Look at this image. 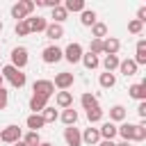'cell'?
Segmentation results:
<instances>
[{
  "label": "cell",
  "instance_id": "obj_25",
  "mask_svg": "<svg viewBox=\"0 0 146 146\" xmlns=\"http://www.w3.org/2000/svg\"><path fill=\"white\" fill-rule=\"evenodd\" d=\"M80 62L84 64V68H87V71H94V68H98V66H100V59H98L96 55H91V52H84Z\"/></svg>",
  "mask_w": 146,
  "mask_h": 146
},
{
  "label": "cell",
  "instance_id": "obj_33",
  "mask_svg": "<svg viewBox=\"0 0 146 146\" xmlns=\"http://www.w3.org/2000/svg\"><path fill=\"white\" fill-rule=\"evenodd\" d=\"M87 119H89V123H98V121H103V110H100V105L87 110Z\"/></svg>",
  "mask_w": 146,
  "mask_h": 146
},
{
  "label": "cell",
  "instance_id": "obj_9",
  "mask_svg": "<svg viewBox=\"0 0 146 146\" xmlns=\"http://www.w3.org/2000/svg\"><path fill=\"white\" fill-rule=\"evenodd\" d=\"M64 141H66V146H82L80 128H75V125H66V128H64Z\"/></svg>",
  "mask_w": 146,
  "mask_h": 146
},
{
  "label": "cell",
  "instance_id": "obj_26",
  "mask_svg": "<svg viewBox=\"0 0 146 146\" xmlns=\"http://www.w3.org/2000/svg\"><path fill=\"white\" fill-rule=\"evenodd\" d=\"M98 84H100L103 89H112V87L116 84V75L105 71V73H100V75H98Z\"/></svg>",
  "mask_w": 146,
  "mask_h": 146
},
{
  "label": "cell",
  "instance_id": "obj_46",
  "mask_svg": "<svg viewBox=\"0 0 146 146\" xmlns=\"http://www.w3.org/2000/svg\"><path fill=\"white\" fill-rule=\"evenodd\" d=\"M2 27H5V23H2V21H0V32H2Z\"/></svg>",
  "mask_w": 146,
  "mask_h": 146
},
{
  "label": "cell",
  "instance_id": "obj_30",
  "mask_svg": "<svg viewBox=\"0 0 146 146\" xmlns=\"http://www.w3.org/2000/svg\"><path fill=\"white\" fill-rule=\"evenodd\" d=\"M80 103H82V107H84V110H91V107H98V98H96L94 94H89V91H84V94L80 96Z\"/></svg>",
  "mask_w": 146,
  "mask_h": 146
},
{
  "label": "cell",
  "instance_id": "obj_47",
  "mask_svg": "<svg viewBox=\"0 0 146 146\" xmlns=\"http://www.w3.org/2000/svg\"><path fill=\"white\" fill-rule=\"evenodd\" d=\"M2 82H5V78H2V75H0V87H2Z\"/></svg>",
  "mask_w": 146,
  "mask_h": 146
},
{
  "label": "cell",
  "instance_id": "obj_4",
  "mask_svg": "<svg viewBox=\"0 0 146 146\" xmlns=\"http://www.w3.org/2000/svg\"><path fill=\"white\" fill-rule=\"evenodd\" d=\"M64 59L68 62V64H78L80 59H82V55H84V50H82V46L78 43V41H73V43H68L64 50Z\"/></svg>",
  "mask_w": 146,
  "mask_h": 146
},
{
  "label": "cell",
  "instance_id": "obj_14",
  "mask_svg": "<svg viewBox=\"0 0 146 146\" xmlns=\"http://www.w3.org/2000/svg\"><path fill=\"white\" fill-rule=\"evenodd\" d=\"M43 107H48V98L32 94V98H30V110H32V114H41Z\"/></svg>",
  "mask_w": 146,
  "mask_h": 146
},
{
  "label": "cell",
  "instance_id": "obj_19",
  "mask_svg": "<svg viewBox=\"0 0 146 146\" xmlns=\"http://www.w3.org/2000/svg\"><path fill=\"white\" fill-rule=\"evenodd\" d=\"M25 125H27L32 132H39V130L46 125V121L41 119V114H30V116L25 119Z\"/></svg>",
  "mask_w": 146,
  "mask_h": 146
},
{
  "label": "cell",
  "instance_id": "obj_35",
  "mask_svg": "<svg viewBox=\"0 0 146 146\" xmlns=\"http://www.w3.org/2000/svg\"><path fill=\"white\" fill-rule=\"evenodd\" d=\"M23 141L27 144V146H39L41 144V137H39V132H27V135H23Z\"/></svg>",
  "mask_w": 146,
  "mask_h": 146
},
{
  "label": "cell",
  "instance_id": "obj_32",
  "mask_svg": "<svg viewBox=\"0 0 146 146\" xmlns=\"http://www.w3.org/2000/svg\"><path fill=\"white\" fill-rule=\"evenodd\" d=\"M41 119H43L46 123H55V121L59 119V114H57V110H55V107H50V105H48V107H43Z\"/></svg>",
  "mask_w": 146,
  "mask_h": 146
},
{
  "label": "cell",
  "instance_id": "obj_1",
  "mask_svg": "<svg viewBox=\"0 0 146 146\" xmlns=\"http://www.w3.org/2000/svg\"><path fill=\"white\" fill-rule=\"evenodd\" d=\"M0 75L14 87V89H23L25 87V82H27V75L23 73V71H18V68H14L11 64H7V66H2V71H0Z\"/></svg>",
  "mask_w": 146,
  "mask_h": 146
},
{
  "label": "cell",
  "instance_id": "obj_23",
  "mask_svg": "<svg viewBox=\"0 0 146 146\" xmlns=\"http://www.w3.org/2000/svg\"><path fill=\"white\" fill-rule=\"evenodd\" d=\"M46 36H48L50 41H57V39L64 36V27L57 25V23H48V27H46Z\"/></svg>",
  "mask_w": 146,
  "mask_h": 146
},
{
  "label": "cell",
  "instance_id": "obj_37",
  "mask_svg": "<svg viewBox=\"0 0 146 146\" xmlns=\"http://www.w3.org/2000/svg\"><path fill=\"white\" fill-rule=\"evenodd\" d=\"M141 30H144V23H139L137 18H132V21L128 23V32H130V34H139Z\"/></svg>",
  "mask_w": 146,
  "mask_h": 146
},
{
  "label": "cell",
  "instance_id": "obj_44",
  "mask_svg": "<svg viewBox=\"0 0 146 146\" xmlns=\"http://www.w3.org/2000/svg\"><path fill=\"white\" fill-rule=\"evenodd\" d=\"M14 146H27V144H25V141H23V139H21V141H16V144H14Z\"/></svg>",
  "mask_w": 146,
  "mask_h": 146
},
{
  "label": "cell",
  "instance_id": "obj_16",
  "mask_svg": "<svg viewBox=\"0 0 146 146\" xmlns=\"http://www.w3.org/2000/svg\"><path fill=\"white\" fill-rule=\"evenodd\" d=\"M137 66H144L146 64V39H139L137 41V50H135V59H132Z\"/></svg>",
  "mask_w": 146,
  "mask_h": 146
},
{
  "label": "cell",
  "instance_id": "obj_43",
  "mask_svg": "<svg viewBox=\"0 0 146 146\" xmlns=\"http://www.w3.org/2000/svg\"><path fill=\"white\" fill-rule=\"evenodd\" d=\"M114 146H130V141H119V144H114Z\"/></svg>",
  "mask_w": 146,
  "mask_h": 146
},
{
  "label": "cell",
  "instance_id": "obj_29",
  "mask_svg": "<svg viewBox=\"0 0 146 146\" xmlns=\"http://www.w3.org/2000/svg\"><path fill=\"white\" fill-rule=\"evenodd\" d=\"M105 36H107V25L96 21L91 25V39H105Z\"/></svg>",
  "mask_w": 146,
  "mask_h": 146
},
{
  "label": "cell",
  "instance_id": "obj_7",
  "mask_svg": "<svg viewBox=\"0 0 146 146\" xmlns=\"http://www.w3.org/2000/svg\"><path fill=\"white\" fill-rule=\"evenodd\" d=\"M41 59H43L46 64H57V62L64 59V52H62V48H57V46H46L43 52H41Z\"/></svg>",
  "mask_w": 146,
  "mask_h": 146
},
{
  "label": "cell",
  "instance_id": "obj_28",
  "mask_svg": "<svg viewBox=\"0 0 146 146\" xmlns=\"http://www.w3.org/2000/svg\"><path fill=\"white\" fill-rule=\"evenodd\" d=\"M80 23H82L84 27H91V25L96 23V11H94V9H84V11H80Z\"/></svg>",
  "mask_w": 146,
  "mask_h": 146
},
{
  "label": "cell",
  "instance_id": "obj_45",
  "mask_svg": "<svg viewBox=\"0 0 146 146\" xmlns=\"http://www.w3.org/2000/svg\"><path fill=\"white\" fill-rule=\"evenodd\" d=\"M39 146H52V144H50V141H41Z\"/></svg>",
  "mask_w": 146,
  "mask_h": 146
},
{
  "label": "cell",
  "instance_id": "obj_42",
  "mask_svg": "<svg viewBox=\"0 0 146 146\" xmlns=\"http://www.w3.org/2000/svg\"><path fill=\"white\" fill-rule=\"evenodd\" d=\"M96 146H114V141H110V139H100Z\"/></svg>",
  "mask_w": 146,
  "mask_h": 146
},
{
  "label": "cell",
  "instance_id": "obj_34",
  "mask_svg": "<svg viewBox=\"0 0 146 146\" xmlns=\"http://www.w3.org/2000/svg\"><path fill=\"white\" fill-rule=\"evenodd\" d=\"M144 139H146V121L135 123V137H132V141H144Z\"/></svg>",
  "mask_w": 146,
  "mask_h": 146
},
{
  "label": "cell",
  "instance_id": "obj_41",
  "mask_svg": "<svg viewBox=\"0 0 146 146\" xmlns=\"http://www.w3.org/2000/svg\"><path fill=\"white\" fill-rule=\"evenodd\" d=\"M137 21H139V23H146V7H139V11H137Z\"/></svg>",
  "mask_w": 146,
  "mask_h": 146
},
{
  "label": "cell",
  "instance_id": "obj_13",
  "mask_svg": "<svg viewBox=\"0 0 146 146\" xmlns=\"http://www.w3.org/2000/svg\"><path fill=\"white\" fill-rule=\"evenodd\" d=\"M27 21V25H30V34L32 32H46V27H48V21L43 18V16H30V18H25Z\"/></svg>",
  "mask_w": 146,
  "mask_h": 146
},
{
  "label": "cell",
  "instance_id": "obj_36",
  "mask_svg": "<svg viewBox=\"0 0 146 146\" xmlns=\"http://www.w3.org/2000/svg\"><path fill=\"white\" fill-rule=\"evenodd\" d=\"M89 52L91 55H103V39H91V43H89Z\"/></svg>",
  "mask_w": 146,
  "mask_h": 146
},
{
  "label": "cell",
  "instance_id": "obj_3",
  "mask_svg": "<svg viewBox=\"0 0 146 146\" xmlns=\"http://www.w3.org/2000/svg\"><path fill=\"white\" fill-rule=\"evenodd\" d=\"M23 139V130L18 128V125H5L2 130H0V141H5V144H16V141H21Z\"/></svg>",
  "mask_w": 146,
  "mask_h": 146
},
{
  "label": "cell",
  "instance_id": "obj_2",
  "mask_svg": "<svg viewBox=\"0 0 146 146\" xmlns=\"http://www.w3.org/2000/svg\"><path fill=\"white\" fill-rule=\"evenodd\" d=\"M32 11H34V0H18L16 5H11V18H16V23L30 18Z\"/></svg>",
  "mask_w": 146,
  "mask_h": 146
},
{
  "label": "cell",
  "instance_id": "obj_5",
  "mask_svg": "<svg viewBox=\"0 0 146 146\" xmlns=\"http://www.w3.org/2000/svg\"><path fill=\"white\" fill-rule=\"evenodd\" d=\"M27 62H30V57H27V48L18 46V48L11 50V66H14V68L23 71V68L27 66Z\"/></svg>",
  "mask_w": 146,
  "mask_h": 146
},
{
  "label": "cell",
  "instance_id": "obj_31",
  "mask_svg": "<svg viewBox=\"0 0 146 146\" xmlns=\"http://www.w3.org/2000/svg\"><path fill=\"white\" fill-rule=\"evenodd\" d=\"M62 7H64L68 14H71V11H84V9H87V7H84V0H66Z\"/></svg>",
  "mask_w": 146,
  "mask_h": 146
},
{
  "label": "cell",
  "instance_id": "obj_27",
  "mask_svg": "<svg viewBox=\"0 0 146 146\" xmlns=\"http://www.w3.org/2000/svg\"><path fill=\"white\" fill-rule=\"evenodd\" d=\"M119 55H105V59H103V68L107 71V73H114V68H119Z\"/></svg>",
  "mask_w": 146,
  "mask_h": 146
},
{
  "label": "cell",
  "instance_id": "obj_18",
  "mask_svg": "<svg viewBox=\"0 0 146 146\" xmlns=\"http://www.w3.org/2000/svg\"><path fill=\"white\" fill-rule=\"evenodd\" d=\"M125 107L123 105H112L110 107V121L112 123H121V121H125Z\"/></svg>",
  "mask_w": 146,
  "mask_h": 146
},
{
  "label": "cell",
  "instance_id": "obj_8",
  "mask_svg": "<svg viewBox=\"0 0 146 146\" xmlns=\"http://www.w3.org/2000/svg\"><path fill=\"white\" fill-rule=\"evenodd\" d=\"M73 82H75V78H73V73H68V71L57 73L55 80H52V84H55L59 91H68V87H73Z\"/></svg>",
  "mask_w": 146,
  "mask_h": 146
},
{
  "label": "cell",
  "instance_id": "obj_24",
  "mask_svg": "<svg viewBox=\"0 0 146 146\" xmlns=\"http://www.w3.org/2000/svg\"><path fill=\"white\" fill-rule=\"evenodd\" d=\"M59 119H62L64 125H75V123H78V110L68 107V110H64V112L59 114Z\"/></svg>",
  "mask_w": 146,
  "mask_h": 146
},
{
  "label": "cell",
  "instance_id": "obj_40",
  "mask_svg": "<svg viewBox=\"0 0 146 146\" xmlns=\"http://www.w3.org/2000/svg\"><path fill=\"white\" fill-rule=\"evenodd\" d=\"M137 114L141 116V121H146V100H139V105H137Z\"/></svg>",
  "mask_w": 146,
  "mask_h": 146
},
{
  "label": "cell",
  "instance_id": "obj_39",
  "mask_svg": "<svg viewBox=\"0 0 146 146\" xmlns=\"http://www.w3.org/2000/svg\"><path fill=\"white\" fill-rule=\"evenodd\" d=\"M9 105V91L5 87H0V110H5Z\"/></svg>",
  "mask_w": 146,
  "mask_h": 146
},
{
  "label": "cell",
  "instance_id": "obj_15",
  "mask_svg": "<svg viewBox=\"0 0 146 146\" xmlns=\"http://www.w3.org/2000/svg\"><path fill=\"white\" fill-rule=\"evenodd\" d=\"M55 103H57V107L68 110V107H73V94H71V91H57Z\"/></svg>",
  "mask_w": 146,
  "mask_h": 146
},
{
  "label": "cell",
  "instance_id": "obj_22",
  "mask_svg": "<svg viewBox=\"0 0 146 146\" xmlns=\"http://www.w3.org/2000/svg\"><path fill=\"white\" fill-rule=\"evenodd\" d=\"M50 18H52V23H57V25H62L66 18H68V11L62 7V5H57V7H52L50 9Z\"/></svg>",
  "mask_w": 146,
  "mask_h": 146
},
{
  "label": "cell",
  "instance_id": "obj_21",
  "mask_svg": "<svg viewBox=\"0 0 146 146\" xmlns=\"http://www.w3.org/2000/svg\"><path fill=\"white\" fill-rule=\"evenodd\" d=\"M116 135H121L123 141H132V137H135V123H121L116 128Z\"/></svg>",
  "mask_w": 146,
  "mask_h": 146
},
{
  "label": "cell",
  "instance_id": "obj_12",
  "mask_svg": "<svg viewBox=\"0 0 146 146\" xmlns=\"http://www.w3.org/2000/svg\"><path fill=\"white\" fill-rule=\"evenodd\" d=\"M82 135V144H87V146H96L98 141H100V132H98V128H84V132H80Z\"/></svg>",
  "mask_w": 146,
  "mask_h": 146
},
{
  "label": "cell",
  "instance_id": "obj_10",
  "mask_svg": "<svg viewBox=\"0 0 146 146\" xmlns=\"http://www.w3.org/2000/svg\"><path fill=\"white\" fill-rule=\"evenodd\" d=\"M121 50V41L116 36H105L103 39V55H116Z\"/></svg>",
  "mask_w": 146,
  "mask_h": 146
},
{
  "label": "cell",
  "instance_id": "obj_6",
  "mask_svg": "<svg viewBox=\"0 0 146 146\" xmlns=\"http://www.w3.org/2000/svg\"><path fill=\"white\" fill-rule=\"evenodd\" d=\"M32 91L36 94V96H46V98H50L52 94H55V84H52V80H34V84H32Z\"/></svg>",
  "mask_w": 146,
  "mask_h": 146
},
{
  "label": "cell",
  "instance_id": "obj_38",
  "mask_svg": "<svg viewBox=\"0 0 146 146\" xmlns=\"http://www.w3.org/2000/svg\"><path fill=\"white\" fill-rule=\"evenodd\" d=\"M16 34H18V36H27V34H30L27 21H18V23H16Z\"/></svg>",
  "mask_w": 146,
  "mask_h": 146
},
{
  "label": "cell",
  "instance_id": "obj_20",
  "mask_svg": "<svg viewBox=\"0 0 146 146\" xmlns=\"http://www.w3.org/2000/svg\"><path fill=\"white\" fill-rule=\"evenodd\" d=\"M98 132H100V139H110V141H112V139L116 137V125H114L112 121H105V123L98 128Z\"/></svg>",
  "mask_w": 146,
  "mask_h": 146
},
{
  "label": "cell",
  "instance_id": "obj_11",
  "mask_svg": "<svg viewBox=\"0 0 146 146\" xmlns=\"http://www.w3.org/2000/svg\"><path fill=\"white\" fill-rule=\"evenodd\" d=\"M128 96L135 98V100H146V80L130 84V87H128Z\"/></svg>",
  "mask_w": 146,
  "mask_h": 146
},
{
  "label": "cell",
  "instance_id": "obj_17",
  "mask_svg": "<svg viewBox=\"0 0 146 146\" xmlns=\"http://www.w3.org/2000/svg\"><path fill=\"white\" fill-rule=\"evenodd\" d=\"M137 64L132 62V59H121L119 62V71H121V75H125V78H130V75H135L137 73Z\"/></svg>",
  "mask_w": 146,
  "mask_h": 146
}]
</instances>
